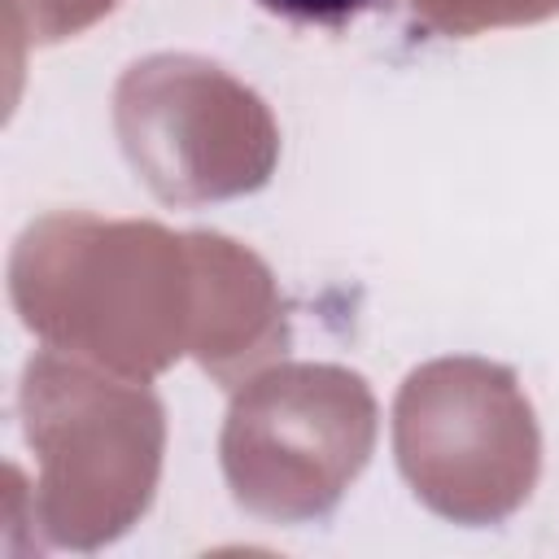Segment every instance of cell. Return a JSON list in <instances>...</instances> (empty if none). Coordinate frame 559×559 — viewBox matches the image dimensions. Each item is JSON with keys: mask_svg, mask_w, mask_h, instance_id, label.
<instances>
[{"mask_svg": "<svg viewBox=\"0 0 559 559\" xmlns=\"http://www.w3.org/2000/svg\"><path fill=\"white\" fill-rule=\"evenodd\" d=\"M266 13L284 17V22H297V26H349L354 17L362 13H380L389 9L393 0H258Z\"/></svg>", "mask_w": 559, "mask_h": 559, "instance_id": "1", "label": "cell"}]
</instances>
